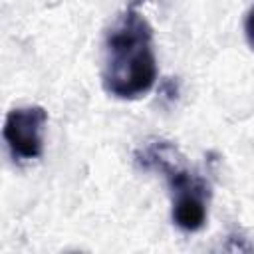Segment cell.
<instances>
[{
    "label": "cell",
    "instance_id": "cell-4",
    "mask_svg": "<svg viewBox=\"0 0 254 254\" xmlns=\"http://www.w3.org/2000/svg\"><path fill=\"white\" fill-rule=\"evenodd\" d=\"M244 36H246L248 46L254 50V6L248 10V14L244 18Z\"/></svg>",
    "mask_w": 254,
    "mask_h": 254
},
{
    "label": "cell",
    "instance_id": "cell-1",
    "mask_svg": "<svg viewBox=\"0 0 254 254\" xmlns=\"http://www.w3.org/2000/svg\"><path fill=\"white\" fill-rule=\"evenodd\" d=\"M157 81L153 28L137 4H129L105 38L101 83L117 99H139Z\"/></svg>",
    "mask_w": 254,
    "mask_h": 254
},
{
    "label": "cell",
    "instance_id": "cell-2",
    "mask_svg": "<svg viewBox=\"0 0 254 254\" xmlns=\"http://www.w3.org/2000/svg\"><path fill=\"white\" fill-rule=\"evenodd\" d=\"M171 155V145L165 141H155L141 149L135 155V161L143 169L161 171L165 175L173 196V222L185 232H196L206 224L210 189L200 175L179 167Z\"/></svg>",
    "mask_w": 254,
    "mask_h": 254
},
{
    "label": "cell",
    "instance_id": "cell-3",
    "mask_svg": "<svg viewBox=\"0 0 254 254\" xmlns=\"http://www.w3.org/2000/svg\"><path fill=\"white\" fill-rule=\"evenodd\" d=\"M48 111L40 105H26L8 111L2 137L14 161H34L44 151V129Z\"/></svg>",
    "mask_w": 254,
    "mask_h": 254
}]
</instances>
